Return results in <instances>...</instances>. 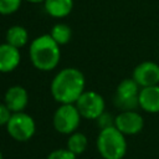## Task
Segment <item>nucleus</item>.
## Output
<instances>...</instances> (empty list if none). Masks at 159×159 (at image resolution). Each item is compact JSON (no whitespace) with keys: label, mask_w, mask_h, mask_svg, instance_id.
I'll list each match as a JSON object with an SVG mask.
<instances>
[{"label":"nucleus","mask_w":159,"mask_h":159,"mask_svg":"<svg viewBox=\"0 0 159 159\" xmlns=\"http://www.w3.org/2000/svg\"><path fill=\"white\" fill-rule=\"evenodd\" d=\"M139 84L133 78L119 82L114 94V104L122 111H134L139 107Z\"/></svg>","instance_id":"nucleus-6"},{"label":"nucleus","mask_w":159,"mask_h":159,"mask_svg":"<svg viewBox=\"0 0 159 159\" xmlns=\"http://www.w3.org/2000/svg\"><path fill=\"white\" fill-rule=\"evenodd\" d=\"M84 84L86 80L80 70L66 67L53 77L50 91L53 99L60 104L76 103L80 96L84 92Z\"/></svg>","instance_id":"nucleus-1"},{"label":"nucleus","mask_w":159,"mask_h":159,"mask_svg":"<svg viewBox=\"0 0 159 159\" xmlns=\"http://www.w3.org/2000/svg\"><path fill=\"white\" fill-rule=\"evenodd\" d=\"M50 36L55 40L57 45H66L72 36V30L68 25L66 24H56L50 32Z\"/></svg>","instance_id":"nucleus-16"},{"label":"nucleus","mask_w":159,"mask_h":159,"mask_svg":"<svg viewBox=\"0 0 159 159\" xmlns=\"http://www.w3.org/2000/svg\"><path fill=\"white\" fill-rule=\"evenodd\" d=\"M114 118H116V117H112L111 113H107V112L104 111V112L96 119V120H97V125H98L101 129L112 127V125H114Z\"/></svg>","instance_id":"nucleus-19"},{"label":"nucleus","mask_w":159,"mask_h":159,"mask_svg":"<svg viewBox=\"0 0 159 159\" xmlns=\"http://www.w3.org/2000/svg\"><path fill=\"white\" fill-rule=\"evenodd\" d=\"M46 159H77V155L70 149H56L51 152Z\"/></svg>","instance_id":"nucleus-18"},{"label":"nucleus","mask_w":159,"mask_h":159,"mask_svg":"<svg viewBox=\"0 0 159 159\" xmlns=\"http://www.w3.org/2000/svg\"><path fill=\"white\" fill-rule=\"evenodd\" d=\"M75 104L80 114L86 119H97L106 109L103 97L94 91H84Z\"/></svg>","instance_id":"nucleus-7"},{"label":"nucleus","mask_w":159,"mask_h":159,"mask_svg":"<svg viewBox=\"0 0 159 159\" xmlns=\"http://www.w3.org/2000/svg\"><path fill=\"white\" fill-rule=\"evenodd\" d=\"M139 107L147 113H159V84L140 88Z\"/></svg>","instance_id":"nucleus-12"},{"label":"nucleus","mask_w":159,"mask_h":159,"mask_svg":"<svg viewBox=\"0 0 159 159\" xmlns=\"http://www.w3.org/2000/svg\"><path fill=\"white\" fill-rule=\"evenodd\" d=\"M0 159H4V158H2V153H1V152H0Z\"/></svg>","instance_id":"nucleus-22"},{"label":"nucleus","mask_w":159,"mask_h":159,"mask_svg":"<svg viewBox=\"0 0 159 159\" xmlns=\"http://www.w3.org/2000/svg\"><path fill=\"white\" fill-rule=\"evenodd\" d=\"M22 0H0V15H11L21 6Z\"/></svg>","instance_id":"nucleus-17"},{"label":"nucleus","mask_w":159,"mask_h":159,"mask_svg":"<svg viewBox=\"0 0 159 159\" xmlns=\"http://www.w3.org/2000/svg\"><path fill=\"white\" fill-rule=\"evenodd\" d=\"M5 37H6L7 43H10V45H12L17 48H21L29 41V32L24 26L14 25V26L7 29Z\"/></svg>","instance_id":"nucleus-14"},{"label":"nucleus","mask_w":159,"mask_h":159,"mask_svg":"<svg viewBox=\"0 0 159 159\" xmlns=\"http://www.w3.org/2000/svg\"><path fill=\"white\" fill-rule=\"evenodd\" d=\"M4 103L9 107L12 113L24 112L29 103V93L22 86H11L5 92Z\"/></svg>","instance_id":"nucleus-10"},{"label":"nucleus","mask_w":159,"mask_h":159,"mask_svg":"<svg viewBox=\"0 0 159 159\" xmlns=\"http://www.w3.org/2000/svg\"><path fill=\"white\" fill-rule=\"evenodd\" d=\"M21 61V55L17 47L5 42L0 45V72L7 73L14 71Z\"/></svg>","instance_id":"nucleus-11"},{"label":"nucleus","mask_w":159,"mask_h":159,"mask_svg":"<svg viewBox=\"0 0 159 159\" xmlns=\"http://www.w3.org/2000/svg\"><path fill=\"white\" fill-rule=\"evenodd\" d=\"M82 116L75 103L60 104L53 114V127L61 134H72L81 123Z\"/></svg>","instance_id":"nucleus-4"},{"label":"nucleus","mask_w":159,"mask_h":159,"mask_svg":"<svg viewBox=\"0 0 159 159\" xmlns=\"http://www.w3.org/2000/svg\"><path fill=\"white\" fill-rule=\"evenodd\" d=\"M30 60L35 68L40 71H51L57 67L61 60L60 45L50 36L43 34L32 40L29 48Z\"/></svg>","instance_id":"nucleus-2"},{"label":"nucleus","mask_w":159,"mask_h":159,"mask_svg":"<svg viewBox=\"0 0 159 159\" xmlns=\"http://www.w3.org/2000/svg\"><path fill=\"white\" fill-rule=\"evenodd\" d=\"M96 144L103 159H123L127 153L125 135L116 125L101 129Z\"/></svg>","instance_id":"nucleus-3"},{"label":"nucleus","mask_w":159,"mask_h":159,"mask_svg":"<svg viewBox=\"0 0 159 159\" xmlns=\"http://www.w3.org/2000/svg\"><path fill=\"white\" fill-rule=\"evenodd\" d=\"M5 127L9 135L17 142H26L31 139L36 132L34 118L25 112L12 113Z\"/></svg>","instance_id":"nucleus-5"},{"label":"nucleus","mask_w":159,"mask_h":159,"mask_svg":"<svg viewBox=\"0 0 159 159\" xmlns=\"http://www.w3.org/2000/svg\"><path fill=\"white\" fill-rule=\"evenodd\" d=\"M11 114L12 112L9 109V107L5 103H0V127L7 124Z\"/></svg>","instance_id":"nucleus-20"},{"label":"nucleus","mask_w":159,"mask_h":159,"mask_svg":"<svg viewBox=\"0 0 159 159\" xmlns=\"http://www.w3.org/2000/svg\"><path fill=\"white\" fill-rule=\"evenodd\" d=\"M29 2H32V4H39V2H43L45 0H26Z\"/></svg>","instance_id":"nucleus-21"},{"label":"nucleus","mask_w":159,"mask_h":159,"mask_svg":"<svg viewBox=\"0 0 159 159\" xmlns=\"http://www.w3.org/2000/svg\"><path fill=\"white\" fill-rule=\"evenodd\" d=\"M87 144H88L87 137L80 132L72 133L67 139V149H70L76 155H81L87 149Z\"/></svg>","instance_id":"nucleus-15"},{"label":"nucleus","mask_w":159,"mask_h":159,"mask_svg":"<svg viewBox=\"0 0 159 159\" xmlns=\"http://www.w3.org/2000/svg\"><path fill=\"white\" fill-rule=\"evenodd\" d=\"M132 78L140 87L159 84V65L153 61L140 62L133 70Z\"/></svg>","instance_id":"nucleus-9"},{"label":"nucleus","mask_w":159,"mask_h":159,"mask_svg":"<svg viewBox=\"0 0 159 159\" xmlns=\"http://www.w3.org/2000/svg\"><path fill=\"white\" fill-rule=\"evenodd\" d=\"M43 6L50 16L62 19L71 14L73 9V0H45Z\"/></svg>","instance_id":"nucleus-13"},{"label":"nucleus","mask_w":159,"mask_h":159,"mask_svg":"<svg viewBox=\"0 0 159 159\" xmlns=\"http://www.w3.org/2000/svg\"><path fill=\"white\" fill-rule=\"evenodd\" d=\"M114 125L124 135H135L144 127L143 117L135 111H122L114 118Z\"/></svg>","instance_id":"nucleus-8"}]
</instances>
